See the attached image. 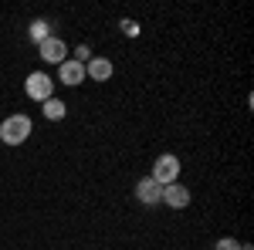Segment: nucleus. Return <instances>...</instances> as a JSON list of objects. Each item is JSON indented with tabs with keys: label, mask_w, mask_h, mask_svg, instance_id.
Here are the masks:
<instances>
[{
	"label": "nucleus",
	"mask_w": 254,
	"mask_h": 250,
	"mask_svg": "<svg viewBox=\"0 0 254 250\" xmlns=\"http://www.w3.org/2000/svg\"><path fill=\"white\" fill-rule=\"evenodd\" d=\"M38 54H41L44 64H64V61H68V44L61 38H48V41L38 44Z\"/></svg>",
	"instance_id": "obj_4"
},
{
	"label": "nucleus",
	"mask_w": 254,
	"mask_h": 250,
	"mask_svg": "<svg viewBox=\"0 0 254 250\" xmlns=\"http://www.w3.org/2000/svg\"><path fill=\"white\" fill-rule=\"evenodd\" d=\"M159 196H163V186H159L153 176H142V179L136 183V200L142 203V206H156Z\"/></svg>",
	"instance_id": "obj_6"
},
{
	"label": "nucleus",
	"mask_w": 254,
	"mask_h": 250,
	"mask_svg": "<svg viewBox=\"0 0 254 250\" xmlns=\"http://www.w3.org/2000/svg\"><path fill=\"white\" fill-rule=\"evenodd\" d=\"M112 75H116V64L109 58H98L95 54V58L85 64V78H92V81H109Z\"/></svg>",
	"instance_id": "obj_7"
},
{
	"label": "nucleus",
	"mask_w": 254,
	"mask_h": 250,
	"mask_svg": "<svg viewBox=\"0 0 254 250\" xmlns=\"http://www.w3.org/2000/svg\"><path fill=\"white\" fill-rule=\"evenodd\" d=\"M71 61L88 64V61H92V48H88V44H78V48H75V58H71Z\"/></svg>",
	"instance_id": "obj_11"
},
{
	"label": "nucleus",
	"mask_w": 254,
	"mask_h": 250,
	"mask_svg": "<svg viewBox=\"0 0 254 250\" xmlns=\"http://www.w3.org/2000/svg\"><path fill=\"white\" fill-rule=\"evenodd\" d=\"M58 78L61 85H68V88H75V85H81L85 81V64H78V61H64V64H58Z\"/></svg>",
	"instance_id": "obj_8"
},
{
	"label": "nucleus",
	"mask_w": 254,
	"mask_h": 250,
	"mask_svg": "<svg viewBox=\"0 0 254 250\" xmlns=\"http://www.w3.org/2000/svg\"><path fill=\"white\" fill-rule=\"evenodd\" d=\"M31 129H34V122L27 115H10L0 122V142L3 146H24L27 139H31Z\"/></svg>",
	"instance_id": "obj_1"
},
{
	"label": "nucleus",
	"mask_w": 254,
	"mask_h": 250,
	"mask_svg": "<svg viewBox=\"0 0 254 250\" xmlns=\"http://www.w3.org/2000/svg\"><path fill=\"white\" fill-rule=\"evenodd\" d=\"M27 38L34 41V44L48 41V38H51V24H48V20H34V24H31V31H27Z\"/></svg>",
	"instance_id": "obj_10"
},
{
	"label": "nucleus",
	"mask_w": 254,
	"mask_h": 250,
	"mask_svg": "<svg viewBox=\"0 0 254 250\" xmlns=\"http://www.w3.org/2000/svg\"><path fill=\"white\" fill-rule=\"evenodd\" d=\"M41 112H44V118H48V122H61V118L68 115V105H64V101H61V98H48V101H41Z\"/></svg>",
	"instance_id": "obj_9"
},
{
	"label": "nucleus",
	"mask_w": 254,
	"mask_h": 250,
	"mask_svg": "<svg viewBox=\"0 0 254 250\" xmlns=\"http://www.w3.org/2000/svg\"><path fill=\"white\" fill-rule=\"evenodd\" d=\"M214 250H241V240H234V237H220L214 244Z\"/></svg>",
	"instance_id": "obj_12"
},
{
	"label": "nucleus",
	"mask_w": 254,
	"mask_h": 250,
	"mask_svg": "<svg viewBox=\"0 0 254 250\" xmlns=\"http://www.w3.org/2000/svg\"><path fill=\"white\" fill-rule=\"evenodd\" d=\"M180 166H183V162H180V155H173V152H163L156 159V162H153V179H156L159 186H170V183H180Z\"/></svg>",
	"instance_id": "obj_2"
},
{
	"label": "nucleus",
	"mask_w": 254,
	"mask_h": 250,
	"mask_svg": "<svg viewBox=\"0 0 254 250\" xmlns=\"http://www.w3.org/2000/svg\"><path fill=\"white\" fill-rule=\"evenodd\" d=\"M24 92H27V98L31 101H48V98L55 95V81L48 78V71H31L27 75V81H24Z\"/></svg>",
	"instance_id": "obj_3"
},
{
	"label": "nucleus",
	"mask_w": 254,
	"mask_h": 250,
	"mask_svg": "<svg viewBox=\"0 0 254 250\" xmlns=\"http://www.w3.org/2000/svg\"><path fill=\"white\" fill-rule=\"evenodd\" d=\"M190 190L183 186V183H170V186H163V196H159V203H166L170 210H187L190 206Z\"/></svg>",
	"instance_id": "obj_5"
},
{
	"label": "nucleus",
	"mask_w": 254,
	"mask_h": 250,
	"mask_svg": "<svg viewBox=\"0 0 254 250\" xmlns=\"http://www.w3.org/2000/svg\"><path fill=\"white\" fill-rule=\"evenodd\" d=\"M122 34L136 38V34H139V24H136V20H122Z\"/></svg>",
	"instance_id": "obj_13"
}]
</instances>
